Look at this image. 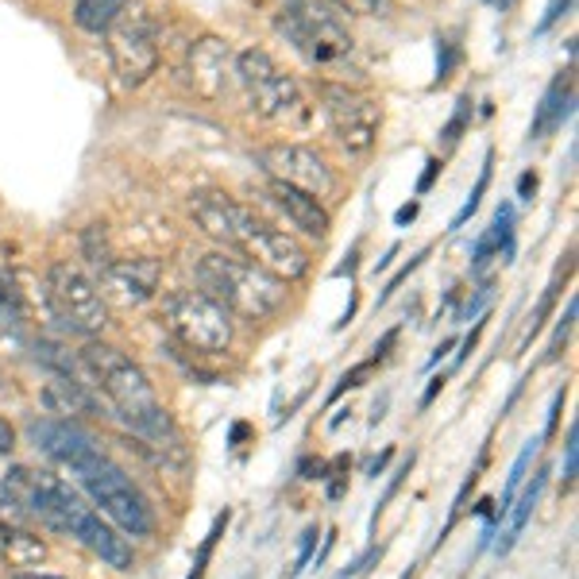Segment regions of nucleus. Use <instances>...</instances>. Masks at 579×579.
Masks as SVG:
<instances>
[{
	"mask_svg": "<svg viewBox=\"0 0 579 579\" xmlns=\"http://www.w3.org/2000/svg\"><path fill=\"white\" fill-rule=\"evenodd\" d=\"M47 302L50 314L58 317V325L78 332V337L93 340L109 325V306L101 298V290L73 263H55L47 271Z\"/></svg>",
	"mask_w": 579,
	"mask_h": 579,
	"instance_id": "0eeeda50",
	"label": "nucleus"
},
{
	"mask_svg": "<svg viewBox=\"0 0 579 579\" xmlns=\"http://www.w3.org/2000/svg\"><path fill=\"white\" fill-rule=\"evenodd\" d=\"M0 553L9 556L16 568H27V564H39L47 556V545L39 537L24 530H12V525H0Z\"/></svg>",
	"mask_w": 579,
	"mask_h": 579,
	"instance_id": "412c9836",
	"label": "nucleus"
},
{
	"mask_svg": "<svg viewBox=\"0 0 579 579\" xmlns=\"http://www.w3.org/2000/svg\"><path fill=\"white\" fill-rule=\"evenodd\" d=\"M162 317H167L170 332L190 352L217 355L228 352V344H232V314L220 302H213L209 294H202V290H174V294H167Z\"/></svg>",
	"mask_w": 579,
	"mask_h": 579,
	"instance_id": "39448f33",
	"label": "nucleus"
},
{
	"mask_svg": "<svg viewBox=\"0 0 579 579\" xmlns=\"http://www.w3.org/2000/svg\"><path fill=\"white\" fill-rule=\"evenodd\" d=\"M467 109H472V101H467V96H464V101H459V109H456V116H452V124H449V128H444L449 144H456V139H459V128H464V121H467Z\"/></svg>",
	"mask_w": 579,
	"mask_h": 579,
	"instance_id": "473e14b6",
	"label": "nucleus"
},
{
	"mask_svg": "<svg viewBox=\"0 0 579 579\" xmlns=\"http://www.w3.org/2000/svg\"><path fill=\"white\" fill-rule=\"evenodd\" d=\"M325 113H329L337 139L352 155H367L375 147L378 124H383V105L375 96L352 86H325Z\"/></svg>",
	"mask_w": 579,
	"mask_h": 579,
	"instance_id": "9b49d317",
	"label": "nucleus"
},
{
	"mask_svg": "<svg viewBox=\"0 0 579 579\" xmlns=\"http://www.w3.org/2000/svg\"><path fill=\"white\" fill-rule=\"evenodd\" d=\"M9 495L16 507H27L35 518H43L50 530H63V533H70V537H78L89 553H96L105 564H113L116 571H132V564H136L132 545L105 522V518L96 514L93 507H86L66 483L50 479V475H35V472H27V467H12Z\"/></svg>",
	"mask_w": 579,
	"mask_h": 579,
	"instance_id": "f03ea898",
	"label": "nucleus"
},
{
	"mask_svg": "<svg viewBox=\"0 0 579 579\" xmlns=\"http://www.w3.org/2000/svg\"><path fill=\"white\" fill-rule=\"evenodd\" d=\"M571 321H576V302L568 306V314H564V321H560V329H556V337H553V344H548V355L545 360H556L560 355V348L568 344V332H571Z\"/></svg>",
	"mask_w": 579,
	"mask_h": 579,
	"instance_id": "7c9ffc66",
	"label": "nucleus"
},
{
	"mask_svg": "<svg viewBox=\"0 0 579 579\" xmlns=\"http://www.w3.org/2000/svg\"><path fill=\"white\" fill-rule=\"evenodd\" d=\"M32 441L35 449L43 452V456H50L55 464L70 467L73 475L81 472V467L89 464V459L101 456V444L93 441V436L86 433V429H78L73 421L66 418H43V421H32Z\"/></svg>",
	"mask_w": 579,
	"mask_h": 579,
	"instance_id": "4468645a",
	"label": "nucleus"
},
{
	"mask_svg": "<svg viewBox=\"0 0 579 579\" xmlns=\"http://www.w3.org/2000/svg\"><path fill=\"white\" fill-rule=\"evenodd\" d=\"M124 9H128V0H78V9H73V20H78L81 32H109V27L116 24V20L124 16Z\"/></svg>",
	"mask_w": 579,
	"mask_h": 579,
	"instance_id": "aec40b11",
	"label": "nucleus"
},
{
	"mask_svg": "<svg viewBox=\"0 0 579 579\" xmlns=\"http://www.w3.org/2000/svg\"><path fill=\"white\" fill-rule=\"evenodd\" d=\"M507 4H510V0H502V9H507Z\"/></svg>",
	"mask_w": 579,
	"mask_h": 579,
	"instance_id": "79ce46f5",
	"label": "nucleus"
},
{
	"mask_svg": "<svg viewBox=\"0 0 579 579\" xmlns=\"http://www.w3.org/2000/svg\"><path fill=\"white\" fill-rule=\"evenodd\" d=\"M78 479L89 491V499L101 507V514H105L116 530H124L128 537H151L155 533V514H151V507H147V499L105 452L96 459H89L78 472Z\"/></svg>",
	"mask_w": 579,
	"mask_h": 579,
	"instance_id": "20e7f679",
	"label": "nucleus"
},
{
	"mask_svg": "<svg viewBox=\"0 0 579 579\" xmlns=\"http://www.w3.org/2000/svg\"><path fill=\"white\" fill-rule=\"evenodd\" d=\"M43 406L58 418L70 421L73 413H96L101 410V390L89 383H78V378H63L55 375L47 386H43Z\"/></svg>",
	"mask_w": 579,
	"mask_h": 579,
	"instance_id": "a211bd4d",
	"label": "nucleus"
},
{
	"mask_svg": "<svg viewBox=\"0 0 579 579\" xmlns=\"http://www.w3.org/2000/svg\"><path fill=\"white\" fill-rule=\"evenodd\" d=\"M321 4H325V0H321Z\"/></svg>",
	"mask_w": 579,
	"mask_h": 579,
	"instance_id": "37998d69",
	"label": "nucleus"
},
{
	"mask_svg": "<svg viewBox=\"0 0 579 579\" xmlns=\"http://www.w3.org/2000/svg\"><path fill=\"white\" fill-rule=\"evenodd\" d=\"M560 406H564V390H556V398H553V410H548L545 436H553V433H556V421H560Z\"/></svg>",
	"mask_w": 579,
	"mask_h": 579,
	"instance_id": "f704fd0d",
	"label": "nucleus"
},
{
	"mask_svg": "<svg viewBox=\"0 0 579 579\" xmlns=\"http://www.w3.org/2000/svg\"><path fill=\"white\" fill-rule=\"evenodd\" d=\"M232 251H240L248 263L263 266L266 274H274V279H282V282L306 279L309 274V251L290 232L259 220L251 209H248V217L240 220V228H236Z\"/></svg>",
	"mask_w": 579,
	"mask_h": 579,
	"instance_id": "6e6552de",
	"label": "nucleus"
},
{
	"mask_svg": "<svg viewBox=\"0 0 579 579\" xmlns=\"http://www.w3.org/2000/svg\"><path fill=\"white\" fill-rule=\"evenodd\" d=\"M81 363L93 375L96 390L113 406L116 418H124V425L132 429L136 436H144L147 444H155L159 452H170V456L182 459V433H178L174 418L162 410L159 395H155L151 378L144 375L139 363H132L121 348L101 344V340H89L81 348Z\"/></svg>",
	"mask_w": 579,
	"mask_h": 579,
	"instance_id": "f257e3e1",
	"label": "nucleus"
},
{
	"mask_svg": "<svg viewBox=\"0 0 579 579\" xmlns=\"http://www.w3.org/2000/svg\"><path fill=\"white\" fill-rule=\"evenodd\" d=\"M317 525H309L306 533H302V548H298V560H294V568H290V576H302V571L309 568V560H314V548H317Z\"/></svg>",
	"mask_w": 579,
	"mask_h": 579,
	"instance_id": "c85d7f7f",
	"label": "nucleus"
},
{
	"mask_svg": "<svg viewBox=\"0 0 579 579\" xmlns=\"http://www.w3.org/2000/svg\"><path fill=\"white\" fill-rule=\"evenodd\" d=\"M537 449H541V444H537V441H530V444H525L522 452H518L514 467H510L507 491H502V507L495 510V518L510 514V507H514V495H518V487H522V479H525V472H530V464H533V456H537Z\"/></svg>",
	"mask_w": 579,
	"mask_h": 579,
	"instance_id": "5701e85b",
	"label": "nucleus"
},
{
	"mask_svg": "<svg viewBox=\"0 0 579 579\" xmlns=\"http://www.w3.org/2000/svg\"><path fill=\"white\" fill-rule=\"evenodd\" d=\"M571 113V78H556L553 86H548V93L541 96L537 105V116H533V128L530 136L533 139H545L548 132H556L564 124V116Z\"/></svg>",
	"mask_w": 579,
	"mask_h": 579,
	"instance_id": "6ab92c4d",
	"label": "nucleus"
},
{
	"mask_svg": "<svg viewBox=\"0 0 579 579\" xmlns=\"http://www.w3.org/2000/svg\"><path fill=\"white\" fill-rule=\"evenodd\" d=\"M340 12H348V16H378L386 20L390 12H395V0H332Z\"/></svg>",
	"mask_w": 579,
	"mask_h": 579,
	"instance_id": "a878e982",
	"label": "nucleus"
},
{
	"mask_svg": "<svg viewBox=\"0 0 579 579\" xmlns=\"http://www.w3.org/2000/svg\"><path fill=\"white\" fill-rule=\"evenodd\" d=\"M236 78L248 89V101L263 121H290L302 113V93L298 81L282 73L266 50L251 47L236 55Z\"/></svg>",
	"mask_w": 579,
	"mask_h": 579,
	"instance_id": "1a4fd4ad",
	"label": "nucleus"
},
{
	"mask_svg": "<svg viewBox=\"0 0 579 579\" xmlns=\"http://www.w3.org/2000/svg\"><path fill=\"white\" fill-rule=\"evenodd\" d=\"M568 9H571V0H553V4H548V12H545V16H541L537 32H548V27H553L556 20H560V16H564V12H568Z\"/></svg>",
	"mask_w": 579,
	"mask_h": 579,
	"instance_id": "2f4dec72",
	"label": "nucleus"
},
{
	"mask_svg": "<svg viewBox=\"0 0 579 579\" xmlns=\"http://www.w3.org/2000/svg\"><path fill=\"white\" fill-rule=\"evenodd\" d=\"M390 456H395V452L386 449V452H383V456H378V459H375V464H371V475H378V472H383V467H386V459H390Z\"/></svg>",
	"mask_w": 579,
	"mask_h": 579,
	"instance_id": "ea45409f",
	"label": "nucleus"
},
{
	"mask_svg": "<svg viewBox=\"0 0 579 579\" xmlns=\"http://www.w3.org/2000/svg\"><path fill=\"white\" fill-rule=\"evenodd\" d=\"M545 475H548V472H537V475H533L530 487H525V491H522V499H518L514 514H510V530H507V541H502V545H499V553H510V548H514V541L522 537L525 522H530L533 507H537L541 491H545Z\"/></svg>",
	"mask_w": 579,
	"mask_h": 579,
	"instance_id": "4be33fe9",
	"label": "nucleus"
},
{
	"mask_svg": "<svg viewBox=\"0 0 579 579\" xmlns=\"http://www.w3.org/2000/svg\"><path fill=\"white\" fill-rule=\"evenodd\" d=\"M441 390H444V375H436V378H433V383H429L425 398H421V410H425V406H429V402H433V398H436V395H441Z\"/></svg>",
	"mask_w": 579,
	"mask_h": 579,
	"instance_id": "e433bc0d",
	"label": "nucleus"
},
{
	"mask_svg": "<svg viewBox=\"0 0 579 579\" xmlns=\"http://www.w3.org/2000/svg\"><path fill=\"white\" fill-rule=\"evenodd\" d=\"M197 286L209 294L213 302L228 309V314L243 317V321H266L286 306V282L266 274L263 266L248 263L243 256H213L197 259Z\"/></svg>",
	"mask_w": 579,
	"mask_h": 579,
	"instance_id": "7ed1b4c3",
	"label": "nucleus"
},
{
	"mask_svg": "<svg viewBox=\"0 0 579 579\" xmlns=\"http://www.w3.org/2000/svg\"><path fill=\"white\" fill-rule=\"evenodd\" d=\"M16 332L20 329V302L16 294H12V286H4V279H0V332Z\"/></svg>",
	"mask_w": 579,
	"mask_h": 579,
	"instance_id": "cd10ccee",
	"label": "nucleus"
},
{
	"mask_svg": "<svg viewBox=\"0 0 579 579\" xmlns=\"http://www.w3.org/2000/svg\"><path fill=\"white\" fill-rule=\"evenodd\" d=\"M228 66H232V50L217 35H202L190 47V81L202 96H220L228 81Z\"/></svg>",
	"mask_w": 579,
	"mask_h": 579,
	"instance_id": "dca6fc26",
	"label": "nucleus"
},
{
	"mask_svg": "<svg viewBox=\"0 0 579 579\" xmlns=\"http://www.w3.org/2000/svg\"><path fill=\"white\" fill-rule=\"evenodd\" d=\"M436 170H441V162H436V159H429V170H425V178H421V185H418V190H421V193H425V190H429V185H433Z\"/></svg>",
	"mask_w": 579,
	"mask_h": 579,
	"instance_id": "58836bf2",
	"label": "nucleus"
},
{
	"mask_svg": "<svg viewBox=\"0 0 579 579\" xmlns=\"http://www.w3.org/2000/svg\"><path fill=\"white\" fill-rule=\"evenodd\" d=\"M81 248H86V259L89 263L101 271V266H109L113 263V248H109V232H105V225H93V228H86V240H81Z\"/></svg>",
	"mask_w": 579,
	"mask_h": 579,
	"instance_id": "b1692460",
	"label": "nucleus"
},
{
	"mask_svg": "<svg viewBox=\"0 0 579 579\" xmlns=\"http://www.w3.org/2000/svg\"><path fill=\"white\" fill-rule=\"evenodd\" d=\"M266 197H271L274 209H279L282 217L290 220V225L298 228V232L314 236V240H325V236H329L332 217H329V209L317 202L314 193L294 190V185H286V182H279V178H271V182H266Z\"/></svg>",
	"mask_w": 579,
	"mask_h": 579,
	"instance_id": "2eb2a0df",
	"label": "nucleus"
},
{
	"mask_svg": "<svg viewBox=\"0 0 579 579\" xmlns=\"http://www.w3.org/2000/svg\"><path fill=\"white\" fill-rule=\"evenodd\" d=\"M225 525H228V510L217 518V522H213V530L205 533L202 548H197V556H193V571H190V579H202V576H205V568H209V556H213V548H217V541H220V533H225Z\"/></svg>",
	"mask_w": 579,
	"mask_h": 579,
	"instance_id": "393cba45",
	"label": "nucleus"
},
{
	"mask_svg": "<svg viewBox=\"0 0 579 579\" xmlns=\"http://www.w3.org/2000/svg\"><path fill=\"white\" fill-rule=\"evenodd\" d=\"M418 209H421V205H418V202L402 205V209H398V213H395V220H398V225H406V220H413V217H418Z\"/></svg>",
	"mask_w": 579,
	"mask_h": 579,
	"instance_id": "4c0bfd02",
	"label": "nucleus"
},
{
	"mask_svg": "<svg viewBox=\"0 0 579 579\" xmlns=\"http://www.w3.org/2000/svg\"><path fill=\"white\" fill-rule=\"evenodd\" d=\"M576 464H579V433L576 425L568 429V444H564V483H576Z\"/></svg>",
	"mask_w": 579,
	"mask_h": 579,
	"instance_id": "c756f323",
	"label": "nucleus"
},
{
	"mask_svg": "<svg viewBox=\"0 0 579 579\" xmlns=\"http://www.w3.org/2000/svg\"><path fill=\"white\" fill-rule=\"evenodd\" d=\"M190 217L197 220V228L205 236L232 248V236L240 228V220L248 217V205L232 202L228 193H197V197H190Z\"/></svg>",
	"mask_w": 579,
	"mask_h": 579,
	"instance_id": "f3484780",
	"label": "nucleus"
},
{
	"mask_svg": "<svg viewBox=\"0 0 579 579\" xmlns=\"http://www.w3.org/2000/svg\"><path fill=\"white\" fill-rule=\"evenodd\" d=\"M259 162H263V170L271 178L294 185V190L314 193L317 202H321V197H329V193L337 190V178H332V170L325 167L321 155L309 151V147L274 144V147H266V151H259Z\"/></svg>",
	"mask_w": 579,
	"mask_h": 579,
	"instance_id": "f8f14e48",
	"label": "nucleus"
},
{
	"mask_svg": "<svg viewBox=\"0 0 579 579\" xmlns=\"http://www.w3.org/2000/svg\"><path fill=\"white\" fill-rule=\"evenodd\" d=\"M109 58L124 86H144L159 70V32L144 12H124L109 27Z\"/></svg>",
	"mask_w": 579,
	"mask_h": 579,
	"instance_id": "9d476101",
	"label": "nucleus"
},
{
	"mask_svg": "<svg viewBox=\"0 0 579 579\" xmlns=\"http://www.w3.org/2000/svg\"><path fill=\"white\" fill-rule=\"evenodd\" d=\"M487 185H491V155H487V167H483V174H479V182H475V190H472V197H467V205L456 213V217H452V228H459L467 217H472L475 209H479V202H483V193H487Z\"/></svg>",
	"mask_w": 579,
	"mask_h": 579,
	"instance_id": "bb28decb",
	"label": "nucleus"
},
{
	"mask_svg": "<svg viewBox=\"0 0 579 579\" xmlns=\"http://www.w3.org/2000/svg\"><path fill=\"white\" fill-rule=\"evenodd\" d=\"M12 444H16V429L0 418V452H12Z\"/></svg>",
	"mask_w": 579,
	"mask_h": 579,
	"instance_id": "c9c22d12",
	"label": "nucleus"
},
{
	"mask_svg": "<svg viewBox=\"0 0 579 579\" xmlns=\"http://www.w3.org/2000/svg\"><path fill=\"white\" fill-rule=\"evenodd\" d=\"M24 579H63V576H24Z\"/></svg>",
	"mask_w": 579,
	"mask_h": 579,
	"instance_id": "a19ab883",
	"label": "nucleus"
},
{
	"mask_svg": "<svg viewBox=\"0 0 579 579\" xmlns=\"http://www.w3.org/2000/svg\"><path fill=\"white\" fill-rule=\"evenodd\" d=\"M159 259H113L96 271V290H101V298H113L116 306H144L159 294Z\"/></svg>",
	"mask_w": 579,
	"mask_h": 579,
	"instance_id": "ddd939ff",
	"label": "nucleus"
},
{
	"mask_svg": "<svg viewBox=\"0 0 579 579\" xmlns=\"http://www.w3.org/2000/svg\"><path fill=\"white\" fill-rule=\"evenodd\" d=\"M533 193H537V174H522V178H518V197H522V202H530Z\"/></svg>",
	"mask_w": 579,
	"mask_h": 579,
	"instance_id": "72a5a7b5",
	"label": "nucleus"
},
{
	"mask_svg": "<svg viewBox=\"0 0 579 579\" xmlns=\"http://www.w3.org/2000/svg\"><path fill=\"white\" fill-rule=\"evenodd\" d=\"M279 32L314 66H337L352 55V35L332 12H325L321 0H290L279 12Z\"/></svg>",
	"mask_w": 579,
	"mask_h": 579,
	"instance_id": "423d86ee",
	"label": "nucleus"
}]
</instances>
